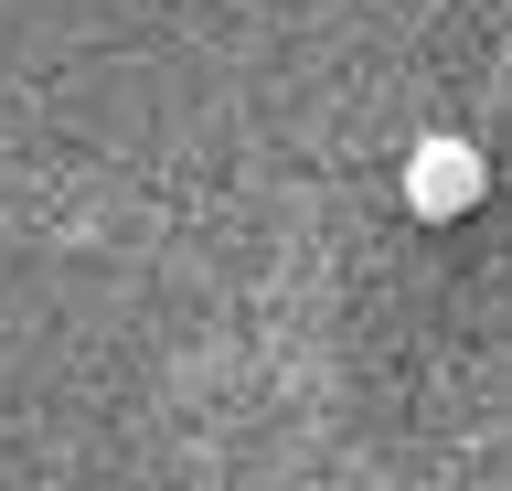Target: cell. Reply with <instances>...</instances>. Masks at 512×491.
I'll return each mask as SVG.
<instances>
[{
	"label": "cell",
	"instance_id": "1",
	"mask_svg": "<svg viewBox=\"0 0 512 491\" xmlns=\"http://www.w3.org/2000/svg\"><path fill=\"white\" fill-rule=\"evenodd\" d=\"M480 193H491V161H480L470 139L427 129V139L406 150V214H416V225H459Z\"/></svg>",
	"mask_w": 512,
	"mask_h": 491
}]
</instances>
